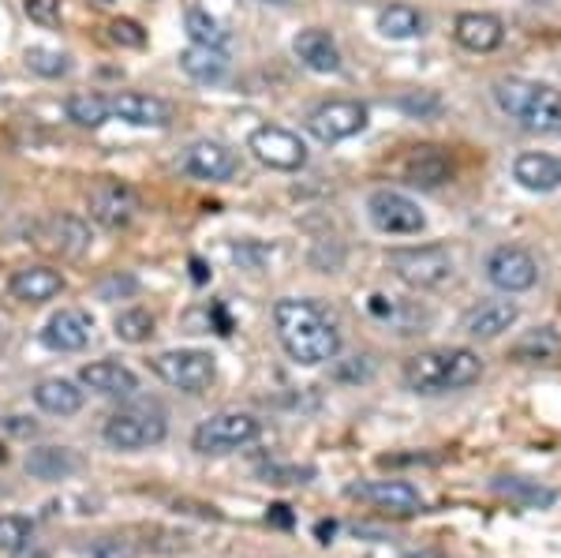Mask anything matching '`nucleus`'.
Here are the masks:
<instances>
[{"instance_id":"nucleus-4","label":"nucleus","mask_w":561,"mask_h":558,"mask_svg":"<svg viewBox=\"0 0 561 558\" xmlns=\"http://www.w3.org/2000/svg\"><path fill=\"white\" fill-rule=\"evenodd\" d=\"M389 270L401 277L409 289H442L446 282H454V255L442 244H423V248H393L389 251Z\"/></svg>"},{"instance_id":"nucleus-32","label":"nucleus","mask_w":561,"mask_h":558,"mask_svg":"<svg viewBox=\"0 0 561 558\" xmlns=\"http://www.w3.org/2000/svg\"><path fill=\"white\" fill-rule=\"evenodd\" d=\"M184 26L192 34V45H210V49H225L229 45V31L210 12H203V8H187Z\"/></svg>"},{"instance_id":"nucleus-8","label":"nucleus","mask_w":561,"mask_h":558,"mask_svg":"<svg viewBox=\"0 0 561 558\" xmlns=\"http://www.w3.org/2000/svg\"><path fill=\"white\" fill-rule=\"evenodd\" d=\"M150 367L161 375L169 386L184 394H203L210 390L214 375H217V364L210 353H198V349H173V353H161L150 360Z\"/></svg>"},{"instance_id":"nucleus-42","label":"nucleus","mask_w":561,"mask_h":558,"mask_svg":"<svg viewBox=\"0 0 561 558\" xmlns=\"http://www.w3.org/2000/svg\"><path fill=\"white\" fill-rule=\"evenodd\" d=\"M401 558H446L442 551H409V555H401Z\"/></svg>"},{"instance_id":"nucleus-27","label":"nucleus","mask_w":561,"mask_h":558,"mask_svg":"<svg viewBox=\"0 0 561 558\" xmlns=\"http://www.w3.org/2000/svg\"><path fill=\"white\" fill-rule=\"evenodd\" d=\"M423 12L412 4H389L378 12V31L386 34V38L393 42H409V38H420L423 34Z\"/></svg>"},{"instance_id":"nucleus-35","label":"nucleus","mask_w":561,"mask_h":558,"mask_svg":"<svg viewBox=\"0 0 561 558\" xmlns=\"http://www.w3.org/2000/svg\"><path fill=\"white\" fill-rule=\"evenodd\" d=\"M26 68L31 71H38V76H45V79H60V76H68V57L65 53H53V49H26Z\"/></svg>"},{"instance_id":"nucleus-40","label":"nucleus","mask_w":561,"mask_h":558,"mask_svg":"<svg viewBox=\"0 0 561 558\" xmlns=\"http://www.w3.org/2000/svg\"><path fill=\"white\" fill-rule=\"evenodd\" d=\"M90 555H94V558H131L135 547L121 544V539H98L94 551H90Z\"/></svg>"},{"instance_id":"nucleus-7","label":"nucleus","mask_w":561,"mask_h":558,"mask_svg":"<svg viewBox=\"0 0 561 558\" xmlns=\"http://www.w3.org/2000/svg\"><path fill=\"white\" fill-rule=\"evenodd\" d=\"M367 218L378 232H389V237H415L427 225L420 203H412L409 195L393 192V187H378L367 195Z\"/></svg>"},{"instance_id":"nucleus-11","label":"nucleus","mask_w":561,"mask_h":558,"mask_svg":"<svg viewBox=\"0 0 561 558\" xmlns=\"http://www.w3.org/2000/svg\"><path fill=\"white\" fill-rule=\"evenodd\" d=\"M248 150L255 155L266 169H277V173H296V169L307 166V147L300 135H293L288 128H277V124H266L251 135Z\"/></svg>"},{"instance_id":"nucleus-46","label":"nucleus","mask_w":561,"mask_h":558,"mask_svg":"<svg viewBox=\"0 0 561 558\" xmlns=\"http://www.w3.org/2000/svg\"><path fill=\"white\" fill-rule=\"evenodd\" d=\"M4 457H8V454H4V446H0V462H4Z\"/></svg>"},{"instance_id":"nucleus-16","label":"nucleus","mask_w":561,"mask_h":558,"mask_svg":"<svg viewBox=\"0 0 561 558\" xmlns=\"http://www.w3.org/2000/svg\"><path fill=\"white\" fill-rule=\"evenodd\" d=\"M517 319H520V308L513 300H486L465 315L460 330L476 341H494V338L510 334V330L517 327Z\"/></svg>"},{"instance_id":"nucleus-19","label":"nucleus","mask_w":561,"mask_h":558,"mask_svg":"<svg viewBox=\"0 0 561 558\" xmlns=\"http://www.w3.org/2000/svg\"><path fill=\"white\" fill-rule=\"evenodd\" d=\"M293 53L300 57L304 68L319 71V76H337L341 71V49L333 42V34L322 31V26H307V31L296 34Z\"/></svg>"},{"instance_id":"nucleus-12","label":"nucleus","mask_w":561,"mask_h":558,"mask_svg":"<svg viewBox=\"0 0 561 558\" xmlns=\"http://www.w3.org/2000/svg\"><path fill=\"white\" fill-rule=\"evenodd\" d=\"M348 499H359L367 506L382 510L393 517H409L423 510V494L412 488L409 480H367V483H352Z\"/></svg>"},{"instance_id":"nucleus-33","label":"nucleus","mask_w":561,"mask_h":558,"mask_svg":"<svg viewBox=\"0 0 561 558\" xmlns=\"http://www.w3.org/2000/svg\"><path fill=\"white\" fill-rule=\"evenodd\" d=\"M397 110L404 116H412V121H438V116L446 113V102H442L438 90H404V94L397 98Z\"/></svg>"},{"instance_id":"nucleus-21","label":"nucleus","mask_w":561,"mask_h":558,"mask_svg":"<svg viewBox=\"0 0 561 558\" xmlns=\"http://www.w3.org/2000/svg\"><path fill=\"white\" fill-rule=\"evenodd\" d=\"M79 383H83L87 390L102 394V398H131V394L139 390V375H135L131 367L116 364V360L87 364L83 372H79Z\"/></svg>"},{"instance_id":"nucleus-30","label":"nucleus","mask_w":561,"mask_h":558,"mask_svg":"<svg viewBox=\"0 0 561 558\" xmlns=\"http://www.w3.org/2000/svg\"><path fill=\"white\" fill-rule=\"evenodd\" d=\"M65 113H68V121L79 124V128H102L105 121H113L108 98H102V94H71Z\"/></svg>"},{"instance_id":"nucleus-34","label":"nucleus","mask_w":561,"mask_h":558,"mask_svg":"<svg viewBox=\"0 0 561 558\" xmlns=\"http://www.w3.org/2000/svg\"><path fill=\"white\" fill-rule=\"evenodd\" d=\"M113 330H116V338L128 341V345H142V341L153 338V315L147 308H128L116 315Z\"/></svg>"},{"instance_id":"nucleus-10","label":"nucleus","mask_w":561,"mask_h":558,"mask_svg":"<svg viewBox=\"0 0 561 558\" xmlns=\"http://www.w3.org/2000/svg\"><path fill=\"white\" fill-rule=\"evenodd\" d=\"M367 128V105L348 102V98H333V102H322L319 110L307 116V132L314 135L325 147L333 143H345L352 135H359Z\"/></svg>"},{"instance_id":"nucleus-31","label":"nucleus","mask_w":561,"mask_h":558,"mask_svg":"<svg viewBox=\"0 0 561 558\" xmlns=\"http://www.w3.org/2000/svg\"><path fill=\"white\" fill-rule=\"evenodd\" d=\"M494 491L505 494L510 502H517V506H550V502H554V491L539 488V483H531V480H520V476H497Z\"/></svg>"},{"instance_id":"nucleus-38","label":"nucleus","mask_w":561,"mask_h":558,"mask_svg":"<svg viewBox=\"0 0 561 558\" xmlns=\"http://www.w3.org/2000/svg\"><path fill=\"white\" fill-rule=\"evenodd\" d=\"M108 38L116 45H128V49H142L147 45V31L135 20H113L108 23Z\"/></svg>"},{"instance_id":"nucleus-28","label":"nucleus","mask_w":561,"mask_h":558,"mask_svg":"<svg viewBox=\"0 0 561 558\" xmlns=\"http://www.w3.org/2000/svg\"><path fill=\"white\" fill-rule=\"evenodd\" d=\"M76 457L65 446H42L26 457V472L38 476V480H65V476L76 472Z\"/></svg>"},{"instance_id":"nucleus-13","label":"nucleus","mask_w":561,"mask_h":558,"mask_svg":"<svg viewBox=\"0 0 561 558\" xmlns=\"http://www.w3.org/2000/svg\"><path fill=\"white\" fill-rule=\"evenodd\" d=\"M135 214H139V195L128 184H121V180H102L90 192V218L105 225V229H124Z\"/></svg>"},{"instance_id":"nucleus-17","label":"nucleus","mask_w":561,"mask_h":558,"mask_svg":"<svg viewBox=\"0 0 561 558\" xmlns=\"http://www.w3.org/2000/svg\"><path fill=\"white\" fill-rule=\"evenodd\" d=\"M454 38L468 53H494L505 42V23L494 12H460L454 20Z\"/></svg>"},{"instance_id":"nucleus-18","label":"nucleus","mask_w":561,"mask_h":558,"mask_svg":"<svg viewBox=\"0 0 561 558\" xmlns=\"http://www.w3.org/2000/svg\"><path fill=\"white\" fill-rule=\"evenodd\" d=\"M184 169L198 180H232L240 169V158L232 155L225 143H214V139H198L187 147L184 155Z\"/></svg>"},{"instance_id":"nucleus-43","label":"nucleus","mask_w":561,"mask_h":558,"mask_svg":"<svg viewBox=\"0 0 561 558\" xmlns=\"http://www.w3.org/2000/svg\"><path fill=\"white\" fill-rule=\"evenodd\" d=\"M192 270H195V282H206V266L198 259H192Z\"/></svg>"},{"instance_id":"nucleus-20","label":"nucleus","mask_w":561,"mask_h":558,"mask_svg":"<svg viewBox=\"0 0 561 558\" xmlns=\"http://www.w3.org/2000/svg\"><path fill=\"white\" fill-rule=\"evenodd\" d=\"M108 110L135 128H169L173 124V105L153 94H116L108 98Z\"/></svg>"},{"instance_id":"nucleus-41","label":"nucleus","mask_w":561,"mask_h":558,"mask_svg":"<svg viewBox=\"0 0 561 558\" xmlns=\"http://www.w3.org/2000/svg\"><path fill=\"white\" fill-rule=\"evenodd\" d=\"M12 558H49V551H42V547L26 544V547H20V551H12Z\"/></svg>"},{"instance_id":"nucleus-15","label":"nucleus","mask_w":561,"mask_h":558,"mask_svg":"<svg viewBox=\"0 0 561 558\" xmlns=\"http://www.w3.org/2000/svg\"><path fill=\"white\" fill-rule=\"evenodd\" d=\"M90 330H94V319H90L87 311L60 308L49 322H45L42 345L53 349V353H79V349H87Z\"/></svg>"},{"instance_id":"nucleus-3","label":"nucleus","mask_w":561,"mask_h":558,"mask_svg":"<svg viewBox=\"0 0 561 558\" xmlns=\"http://www.w3.org/2000/svg\"><path fill=\"white\" fill-rule=\"evenodd\" d=\"M494 102L524 132L558 135L561 132V90L536 79H497Z\"/></svg>"},{"instance_id":"nucleus-14","label":"nucleus","mask_w":561,"mask_h":558,"mask_svg":"<svg viewBox=\"0 0 561 558\" xmlns=\"http://www.w3.org/2000/svg\"><path fill=\"white\" fill-rule=\"evenodd\" d=\"M401 176H404V184L431 192V187H442L454 176V161H449V155L442 147H412L409 155L401 158Z\"/></svg>"},{"instance_id":"nucleus-22","label":"nucleus","mask_w":561,"mask_h":558,"mask_svg":"<svg viewBox=\"0 0 561 558\" xmlns=\"http://www.w3.org/2000/svg\"><path fill=\"white\" fill-rule=\"evenodd\" d=\"M513 180L524 187V192H536V195H550L561 187V158L554 155H542V150H528L513 161Z\"/></svg>"},{"instance_id":"nucleus-6","label":"nucleus","mask_w":561,"mask_h":558,"mask_svg":"<svg viewBox=\"0 0 561 558\" xmlns=\"http://www.w3.org/2000/svg\"><path fill=\"white\" fill-rule=\"evenodd\" d=\"M262 435V424L251 412H217V417L203 420L192 435V446L198 454H232L240 446H251Z\"/></svg>"},{"instance_id":"nucleus-37","label":"nucleus","mask_w":561,"mask_h":558,"mask_svg":"<svg viewBox=\"0 0 561 558\" xmlns=\"http://www.w3.org/2000/svg\"><path fill=\"white\" fill-rule=\"evenodd\" d=\"M232 259H237L243 270H262L274 259V248L259 244V240H240V244H232Z\"/></svg>"},{"instance_id":"nucleus-24","label":"nucleus","mask_w":561,"mask_h":558,"mask_svg":"<svg viewBox=\"0 0 561 558\" xmlns=\"http://www.w3.org/2000/svg\"><path fill=\"white\" fill-rule=\"evenodd\" d=\"M510 360L517 364H558L561 360V334L554 327H536L510 345Z\"/></svg>"},{"instance_id":"nucleus-29","label":"nucleus","mask_w":561,"mask_h":558,"mask_svg":"<svg viewBox=\"0 0 561 558\" xmlns=\"http://www.w3.org/2000/svg\"><path fill=\"white\" fill-rule=\"evenodd\" d=\"M49 240L57 251H65V255H83L90 248V225L83 218H76V214H60V218H53L49 225Z\"/></svg>"},{"instance_id":"nucleus-44","label":"nucleus","mask_w":561,"mask_h":558,"mask_svg":"<svg viewBox=\"0 0 561 558\" xmlns=\"http://www.w3.org/2000/svg\"><path fill=\"white\" fill-rule=\"evenodd\" d=\"M319 536H322V544H330V539H325V536H333V521H330V525H325V521H322V525H319Z\"/></svg>"},{"instance_id":"nucleus-25","label":"nucleus","mask_w":561,"mask_h":558,"mask_svg":"<svg viewBox=\"0 0 561 558\" xmlns=\"http://www.w3.org/2000/svg\"><path fill=\"white\" fill-rule=\"evenodd\" d=\"M180 68L195 79V83H221L229 76V57L225 49H210V45H187L180 53Z\"/></svg>"},{"instance_id":"nucleus-2","label":"nucleus","mask_w":561,"mask_h":558,"mask_svg":"<svg viewBox=\"0 0 561 558\" xmlns=\"http://www.w3.org/2000/svg\"><path fill=\"white\" fill-rule=\"evenodd\" d=\"M404 386L423 398H438V394L468 390L483 379V360L472 349H427L404 360L401 367Z\"/></svg>"},{"instance_id":"nucleus-1","label":"nucleus","mask_w":561,"mask_h":558,"mask_svg":"<svg viewBox=\"0 0 561 558\" xmlns=\"http://www.w3.org/2000/svg\"><path fill=\"white\" fill-rule=\"evenodd\" d=\"M274 327L277 341L300 367H322L341 353V330L330 319V311L314 300H300V296H285L274 304Z\"/></svg>"},{"instance_id":"nucleus-45","label":"nucleus","mask_w":561,"mask_h":558,"mask_svg":"<svg viewBox=\"0 0 561 558\" xmlns=\"http://www.w3.org/2000/svg\"><path fill=\"white\" fill-rule=\"evenodd\" d=\"M259 4H285V0H259Z\"/></svg>"},{"instance_id":"nucleus-5","label":"nucleus","mask_w":561,"mask_h":558,"mask_svg":"<svg viewBox=\"0 0 561 558\" xmlns=\"http://www.w3.org/2000/svg\"><path fill=\"white\" fill-rule=\"evenodd\" d=\"M102 435L113 449H147L169 435V424L158 405H131V409H121L105 420Z\"/></svg>"},{"instance_id":"nucleus-9","label":"nucleus","mask_w":561,"mask_h":558,"mask_svg":"<svg viewBox=\"0 0 561 558\" xmlns=\"http://www.w3.org/2000/svg\"><path fill=\"white\" fill-rule=\"evenodd\" d=\"M483 270H486V282H491L497 293L517 296L539 285V263L531 259V251H524L517 244L494 248L491 255H486Z\"/></svg>"},{"instance_id":"nucleus-39","label":"nucleus","mask_w":561,"mask_h":558,"mask_svg":"<svg viewBox=\"0 0 561 558\" xmlns=\"http://www.w3.org/2000/svg\"><path fill=\"white\" fill-rule=\"evenodd\" d=\"M26 15L38 26H60V0H26Z\"/></svg>"},{"instance_id":"nucleus-26","label":"nucleus","mask_w":561,"mask_h":558,"mask_svg":"<svg viewBox=\"0 0 561 558\" xmlns=\"http://www.w3.org/2000/svg\"><path fill=\"white\" fill-rule=\"evenodd\" d=\"M34 401H38L42 412L49 417H76L83 409V390L68 379H45L34 386Z\"/></svg>"},{"instance_id":"nucleus-36","label":"nucleus","mask_w":561,"mask_h":558,"mask_svg":"<svg viewBox=\"0 0 561 558\" xmlns=\"http://www.w3.org/2000/svg\"><path fill=\"white\" fill-rule=\"evenodd\" d=\"M31 536H34V525L26 517H15V514L0 517V551H20V547L31 544Z\"/></svg>"},{"instance_id":"nucleus-23","label":"nucleus","mask_w":561,"mask_h":558,"mask_svg":"<svg viewBox=\"0 0 561 558\" xmlns=\"http://www.w3.org/2000/svg\"><path fill=\"white\" fill-rule=\"evenodd\" d=\"M8 293L23 304H45V300H53V296L65 293V277H60L53 266H23L12 274Z\"/></svg>"}]
</instances>
